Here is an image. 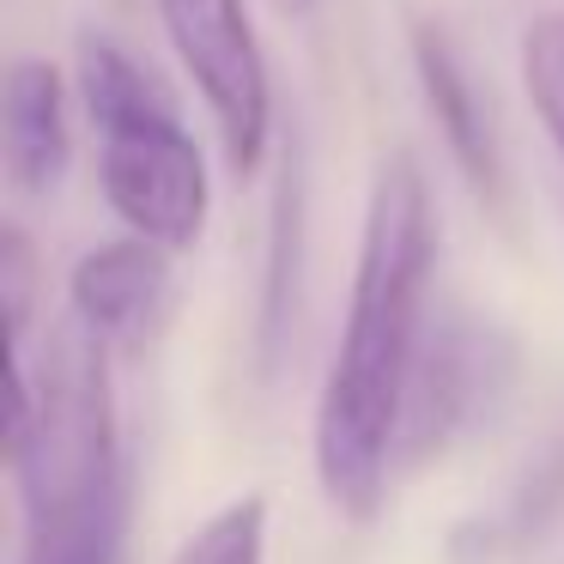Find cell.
<instances>
[{
	"mask_svg": "<svg viewBox=\"0 0 564 564\" xmlns=\"http://www.w3.org/2000/svg\"><path fill=\"white\" fill-rule=\"evenodd\" d=\"M431 268H437V207L419 159L394 152L370 176L346 328L322 377L316 443H310L322 498L346 522H370L401 474V406L431 328Z\"/></svg>",
	"mask_w": 564,
	"mask_h": 564,
	"instance_id": "6da1fadb",
	"label": "cell"
},
{
	"mask_svg": "<svg viewBox=\"0 0 564 564\" xmlns=\"http://www.w3.org/2000/svg\"><path fill=\"white\" fill-rule=\"evenodd\" d=\"M7 474L19 491V564H122L134 522L110 346L67 316L43 370L13 352Z\"/></svg>",
	"mask_w": 564,
	"mask_h": 564,
	"instance_id": "7a4b0ae2",
	"label": "cell"
},
{
	"mask_svg": "<svg viewBox=\"0 0 564 564\" xmlns=\"http://www.w3.org/2000/svg\"><path fill=\"white\" fill-rule=\"evenodd\" d=\"M79 104L98 128V183L110 213L134 237L164 249H195L207 231L213 183L200 140L188 134L176 98L104 31H79Z\"/></svg>",
	"mask_w": 564,
	"mask_h": 564,
	"instance_id": "3957f363",
	"label": "cell"
},
{
	"mask_svg": "<svg viewBox=\"0 0 564 564\" xmlns=\"http://www.w3.org/2000/svg\"><path fill=\"white\" fill-rule=\"evenodd\" d=\"M159 25L195 79L231 171H256L273 134V79L243 0H159Z\"/></svg>",
	"mask_w": 564,
	"mask_h": 564,
	"instance_id": "277c9868",
	"label": "cell"
},
{
	"mask_svg": "<svg viewBox=\"0 0 564 564\" xmlns=\"http://www.w3.org/2000/svg\"><path fill=\"white\" fill-rule=\"evenodd\" d=\"M176 249L152 243V237H116L98 243L74 261L67 273V316L86 322L110 352H140V346L159 340V328L171 322L176 304Z\"/></svg>",
	"mask_w": 564,
	"mask_h": 564,
	"instance_id": "5b68a950",
	"label": "cell"
},
{
	"mask_svg": "<svg viewBox=\"0 0 564 564\" xmlns=\"http://www.w3.org/2000/svg\"><path fill=\"white\" fill-rule=\"evenodd\" d=\"M491 340L467 316L431 322L419 365L406 377V406H401V467H419L486 406L491 394Z\"/></svg>",
	"mask_w": 564,
	"mask_h": 564,
	"instance_id": "8992f818",
	"label": "cell"
},
{
	"mask_svg": "<svg viewBox=\"0 0 564 564\" xmlns=\"http://www.w3.org/2000/svg\"><path fill=\"white\" fill-rule=\"evenodd\" d=\"M0 147H7V176L19 195H55L74 164V128H67V86L50 62L19 55L7 67L0 91Z\"/></svg>",
	"mask_w": 564,
	"mask_h": 564,
	"instance_id": "52a82bcc",
	"label": "cell"
},
{
	"mask_svg": "<svg viewBox=\"0 0 564 564\" xmlns=\"http://www.w3.org/2000/svg\"><path fill=\"white\" fill-rule=\"evenodd\" d=\"M413 74H419V91H425L431 122H437L449 159L462 164V176L479 195H491V188H498V134H491V116L474 91L467 62L455 55L449 31L431 25V19L413 25Z\"/></svg>",
	"mask_w": 564,
	"mask_h": 564,
	"instance_id": "ba28073f",
	"label": "cell"
},
{
	"mask_svg": "<svg viewBox=\"0 0 564 564\" xmlns=\"http://www.w3.org/2000/svg\"><path fill=\"white\" fill-rule=\"evenodd\" d=\"M268 558V498L243 491L225 510H213L195 534L176 546L171 564H261Z\"/></svg>",
	"mask_w": 564,
	"mask_h": 564,
	"instance_id": "9c48e42d",
	"label": "cell"
},
{
	"mask_svg": "<svg viewBox=\"0 0 564 564\" xmlns=\"http://www.w3.org/2000/svg\"><path fill=\"white\" fill-rule=\"evenodd\" d=\"M522 91L534 104L546 140L564 159V13H540L522 31Z\"/></svg>",
	"mask_w": 564,
	"mask_h": 564,
	"instance_id": "30bf717a",
	"label": "cell"
},
{
	"mask_svg": "<svg viewBox=\"0 0 564 564\" xmlns=\"http://www.w3.org/2000/svg\"><path fill=\"white\" fill-rule=\"evenodd\" d=\"M0 304H7V352H25L31 310H37V249L19 219L0 231Z\"/></svg>",
	"mask_w": 564,
	"mask_h": 564,
	"instance_id": "8fae6325",
	"label": "cell"
}]
</instances>
